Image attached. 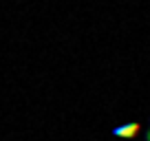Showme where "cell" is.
<instances>
[{
  "label": "cell",
  "instance_id": "1",
  "mask_svg": "<svg viewBox=\"0 0 150 141\" xmlns=\"http://www.w3.org/2000/svg\"><path fill=\"white\" fill-rule=\"evenodd\" d=\"M139 132H141V126L137 121H130V123H122V126L112 128L110 135L117 137V139H135Z\"/></svg>",
  "mask_w": 150,
  "mask_h": 141
},
{
  "label": "cell",
  "instance_id": "2",
  "mask_svg": "<svg viewBox=\"0 0 150 141\" xmlns=\"http://www.w3.org/2000/svg\"><path fill=\"white\" fill-rule=\"evenodd\" d=\"M148 130H150V123H148Z\"/></svg>",
  "mask_w": 150,
  "mask_h": 141
}]
</instances>
